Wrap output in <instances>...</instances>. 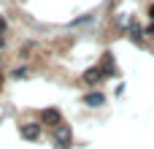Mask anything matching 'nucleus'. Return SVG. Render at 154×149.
<instances>
[{"label":"nucleus","instance_id":"nucleus-1","mask_svg":"<svg viewBox=\"0 0 154 149\" xmlns=\"http://www.w3.org/2000/svg\"><path fill=\"white\" fill-rule=\"evenodd\" d=\"M54 144H57V149H70V141H73V130L62 122V125H57L54 128Z\"/></svg>","mask_w":154,"mask_h":149},{"label":"nucleus","instance_id":"nucleus-2","mask_svg":"<svg viewBox=\"0 0 154 149\" xmlns=\"http://www.w3.org/2000/svg\"><path fill=\"white\" fill-rule=\"evenodd\" d=\"M41 133H43L41 122H24V125L19 128V136H22L24 141H38V138H41Z\"/></svg>","mask_w":154,"mask_h":149},{"label":"nucleus","instance_id":"nucleus-3","mask_svg":"<svg viewBox=\"0 0 154 149\" xmlns=\"http://www.w3.org/2000/svg\"><path fill=\"white\" fill-rule=\"evenodd\" d=\"M81 103L89 106V109H100V106H106V95L100 90H89V92L81 95Z\"/></svg>","mask_w":154,"mask_h":149},{"label":"nucleus","instance_id":"nucleus-4","mask_svg":"<svg viewBox=\"0 0 154 149\" xmlns=\"http://www.w3.org/2000/svg\"><path fill=\"white\" fill-rule=\"evenodd\" d=\"M41 122L49 125V128L62 125V114H60V109H43V111H41Z\"/></svg>","mask_w":154,"mask_h":149},{"label":"nucleus","instance_id":"nucleus-5","mask_svg":"<svg viewBox=\"0 0 154 149\" xmlns=\"http://www.w3.org/2000/svg\"><path fill=\"white\" fill-rule=\"evenodd\" d=\"M27 73H30V71H27V68L22 65V68H14V71H11V79H16V81H22V79H24Z\"/></svg>","mask_w":154,"mask_h":149},{"label":"nucleus","instance_id":"nucleus-6","mask_svg":"<svg viewBox=\"0 0 154 149\" xmlns=\"http://www.w3.org/2000/svg\"><path fill=\"white\" fill-rule=\"evenodd\" d=\"M143 35H146V33H143L138 24H135V27H130V38H133V41H143Z\"/></svg>","mask_w":154,"mask_h":149},{"label":"nucleus","instance_id":"nucleus-7","mask_svg":"<svg viewBox=\"0 0 154 149\" xmlns=\"http://www.w3.org/2000/svg\"><path fill=\"white\" fill-rule=\"evenodd\" d=\"M95 16L92 14H87V16H79V19H73V24H87V22H92Z\"/></svg>","mask_w":154,"mask_h":149},{"label":"nucleus","instance_id":"nucleus-8","mask_svg":"<svg viewBox=\"0 0 154 149\" xmlns=\"http://www.w3.org/2000/svg\"><path fill=\"white\" fill-rule=\"evenodd\" d=\"M143 33H146V35H154V22L149 24V27H146V30H143Z\"/></svg>","mask_w":154,"mask_h":149},{"label":"nucleus","instance_id":"nucleus-9","mask_svg":"<svg viewBox=\"0 0 154 149\" xmlns=\"http://www.w3.org/2000/svg\"><path fill=\"white\" fill-rule=\"evenodd\" d=\"M5 27H8V24H5V19H3V16H0V33H3V30H5Z\"/></svg>","mask_w":154,"mask_h":149},{"label":"nucleus","instance_id":"nucleus-10","mask_svg":"<svg viewBox=\"0 0 154 149\" xmlns=\"http://www.w3.org/2000/svg\"><path fill=\"white\" fill-rule=\"evenodd\" d=\"M3 46H5V38H3V33H0V49H3Z\"/></svg>","mask_w":154,"mask_h":149},{"label":"nucleus","instance_id":"nucleus-11","mask_svg":"<svg viewBox=\"0 0 154 149\" xmlns=\"http://www.w3.org/2000/svg\"><path fill=\"white\" fill-rule=\"evenodd\" d=\"M149 16H152V19H154V3H152V8H149Z\"/></svg>","mask_w":154,"mask_h":149}]
</instances>
